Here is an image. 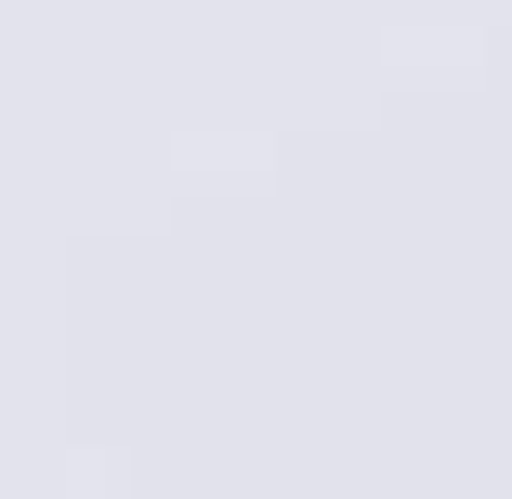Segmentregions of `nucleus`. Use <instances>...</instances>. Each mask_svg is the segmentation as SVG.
<instances>
[]
</instances>
